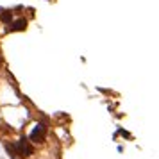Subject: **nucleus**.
I'll use <instances>...</instances> for the list:
<instances>
[{"instance_id": "nucleus-1", "label": "nucleus", "mask_w": 159, "mask_h": 159, "mask_svg": "<svg viewBox=\"0 0 159 159\" xmlns=\"http://www.w3.org/2000/svg\"><path fill=\"white\" fill-rule=\"evenodd\" d=\"M11 150L15 152V156H20V157H27V156H32V152H34V147L25 139V138H22V139H18L13 147H11Z\"/></svg>"}, {"instance_id": "nucleus-2", "label": "nucleus", "mask_w": 159, "mask_h": 159, "mask_svg": "<svg viewBox=\"0 0 159 159\" xmlns=\"http://www.w3.org/2000/svg\"><path fill=\"white\" fill-rule=\"evenodd\" d=\"M45 134H47V127L39 123V125H36V129L32 130L30 139H32L34 143H43V141H45Z\"/></svg>"}, {"instance_id": "nucleus-3", "label": "nucleus", "mask_w": 159, "mask_h": 159, "mask_svg": "<svg viewBox=\"0 0 159 159\" xmlns=\"http://www.w3.org/2000/svg\"><path fill=\"white\" fill-rule=\"evenodd\" d=\"M25 27H27V22L25 20H16L15 23H11L9 30L11 32H20V30H25Z\"/></svg>"}, {"instance_id": "nucleus-4", "label": "nucleus", "mask_w": 159, "mask_h": 159, "mask_svg": "<svg viewBox=\"0 0 159 159\" xmlns=\"http://www.w3.org/2000/svg\"><path fill=\"white\" fill-rule=\"evenodd\" d=\"M0 18H2L4 22H9V20H11V13H7V11H2V15H0Z\"/></svg>"}, {"instance_id": "nucleus-5", "label": "nucleus", "mask_w": 159, "mask_h": 159, "mask_svg": "<svg viewBox=\"0 0 159 159\" xmlns=\"http://www.w3.org/2000/svg\"><path fill=\"white\" fill-rule=\"evenodd\" d=\"M0 66H2V56H0Z\"/></svg>"}]
</instances>
